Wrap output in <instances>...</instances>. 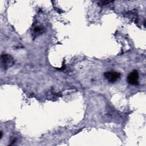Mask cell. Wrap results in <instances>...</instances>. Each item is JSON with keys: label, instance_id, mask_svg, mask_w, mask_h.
<instances>
[{"label": "cell", "instance_id": "3", "mask_svg": "<svg viewBox=\"0 0 146 146\" xmlns=\"http://www.w3.org/2000/svg\"><path fill=\"white\" fill-rule=\"evenodd\" d=\"M139 80V74L136 70H133L127 76L128 82L132 85H136L138 84Z\"/></svg>", "mask_w": 146, "mask_h": 146}, {"label": "cell", "instance_id": "4", "mask_svg": "<svg viewBox=\"0 0 146 146\" xmlns=\"http://www.w3.org/2000/svg\"><path fill=\"white\" fill-rule=\"evenodd\" d=\"M42 31V27H36L34 29V32L35 33H40V31Z\"/></svg>", "mask_w": 146, "mask_h": 146}, {"label": "cell", "instance_id": "2", "mask_svg": "<svg viewBox=\"0 0 146 146\" xmlns=\"http://www.w3.org/2000/svg\"><path fill=\"white\" fill-rule=\"evenodd\" d=\"M104 77L108 80V82L113 83L117 81L120 78V74L116 71H111L104 72Z\"/></svg>", "mask_w": 146, "mask_h": 146}, {"label": "cell", "instance_id": "1", "mask_svg": "<svg viewBox=\"0 0 146 146\" xmlns=\"http://www.w3.org/2000/svg\"><path fill=\"white\" fill-rule=\"evenodd\" d=\"M1 62L2 67L4 69H7L9 67L13 65L14 59L10 55L4 54L1 56Z\"/></svg>", "mask_w": 146, "mask_h": 146}]
</instances>
